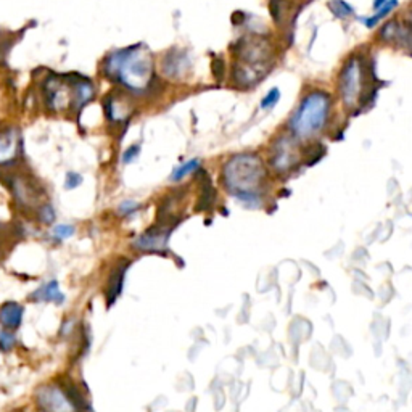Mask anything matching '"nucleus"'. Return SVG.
Listing matches in <instances>:
<instances>
[{"label": "nucleus", "instance_id": "nucleus-1", "mask_svg": "<svg viewBox=\"0 0 412 412\" xmlns=\"http://www.w3.org/2000/svg\"><path fill=\"white\" fill-rule=\"evenodd\" d=\"M152 58L143 45L116 50L105 60V73L131 90H143L152 81Z\"/></svg>", "mask_w": 412, "mask_h": 412}, {"label": "nucleus", "instance_id": "nucleus-2", "mask_svg": "<svg viewBox=\"0 0 412 412\" xmlns=\"http://www.w3.org/2000/svg\"><path fill=\"white\" fill-rule=\"evenodd\" d=\"M263 164L251 155H240L224 168V180L227 189L248 206H258V187L264 178Z\"/></svg>", "mask_w": 412, "mask_h": 412}, {"label": "nucleus", "instance_id": "nucleus-3", "mask_svg": "<svg viewBox=\"0 0 412 412\" xmlns=\"http://www.w3.org/2000/svg\"><path fill=\"white\" fill-rule=\"evenodd\" d=\"M330 110V99L324 92H313L301 101L295 116L292 118L290 127L298 137H311L325 126Z\"/></svg>", "mask_w": 412, "mask_h": 412}, {"label": "nucleus", "instance_id": "nucleus-4", "mask_svg": "<svg viewBox=\"0 0 412 412\" xmlns=\"http://www.w3.org/2000/svg\"><path fill=\"white\" fill-rule=\"evenodd\" d=\"M36 404L41 412H79L65 390L58 383L44 385L36 392Z\"/></svg>", "mask_w": 412, "mask_h": 412}, {"label": "nucleus", "instance_id": "nucleus-5", "mask_svg": "<svg viewBox=\"0 0 412 412\" xmlns=\"http://www.w3.org/2000/svg\"><path fill=\"white\" fill-rule=\"evenodd\" d=\"M362 90V65L360 58H351L340 74V92L346 106H353Z\"/></svg>", "mask_w": 412, "mask_h": 412}, {"label": "nucleus", "instance_id": "nucleus-6", "mask_svg": "<svg viewBox=\"0 0 412 412\" xmlns=\"http://www.w3.org/2000/svg\"><path fill=\"white\" fill-rule=\"evenodd\" d=\"M127 267H129V263H127V261H121V263H118L110 272L108 280H106V285H105V298H106V306L108 308L113 306V303H116V299L121 295Z\"/></svg>", "mask_w": 412, "mask_h": 412}, {"label": "nucleus", "instance_id": "nucleus-7", "mask_svg": "<svg viewBox=\"0 0 412 412\" xmlns=\"http://www.w3.org/2000/svg\"><path fill=\"white\" fill-rule=\"evenodd\" d=\"M169 237V231L166 229H150L143 235H141L136 242H134V247L141 251H158L164 248L166 242H168Z\"/></svg>", "mask_w": 412, "mask_h": 412}, {"label": "nucleus", "instance_id": "nucleus-8", "mask_svg": "<svg viewBox=\"0 0 412 412\" xmlns=\"http://www.w3.org/2000/svg\"><path fill=\"white\" fill-rule=\"evenodd\" d=\"M24 309L17 301H5L0 306V325L5 330H17L23 322Z\"/></svg>", "mask_w": 412, "mask_h": 412}, {"label": "nucleus", "instance_id": "nucleus-9", "mask_svg": "<svg viewBox=\"0 0 412 412\" xmlns=\"http://www.w3.org/2000/svg\"><path fill=\"white\" fill-rule=\"evenodd\" d=\"M297 162V153L293 150V145L285 138L277 143L276 148V155L272 157V164H274L276 169L279 171H285L288 168H292L293 164Z\"/></svg>", "mask_w": 412, "mask_h": 412}, {"label": "nucleus", "instance_id": "nucleus-10", "mask_svg": "<svg viewBox=\"0 0 412 412\" xmlns=\"http://www.w3.org/2000/svg\"><path fill=\"white\" fill-rule=\"evenodd\" d=\"M29 301H50L55 304H62L65 301V295L60 292V287H58L57 280H50L44 283V285L37 288L29 295Z\"/></svg>", "mask_w": 412, "mask_h": 412}, {"label": "nucleus", "instance_id": "nucleus-11", "mask_svg": "<svg viewBox=\"0 0 412 412\" xmlns=\"http://www.w3.org/2000/svg\"><path fill=\"white\" fill-rule=\"evenodd\" d=\"M18 152V136L15 129L0 132V164L12 162Z\"/></svg>", "mask_w": 412, "mask_h": 412}, {"label": "nucleus", "instance_id": "nucleus-12", "mask_svg": "<svg viewBox=\"0 0 412 412\" xmlns=\"http://www.w3.org/2000/svg\"><path fill=\"white\" fill-rule=\"evenodd\" d=\"M12 194L17 198V201L24 206H31L37 201L36 200V189L23 178H13L12 179Z\"/></svg>", "mask_w": 412, "mask_h": 412}, {"label": "nucleus", "instance_id": "nucleus-13", "mask_svg": "<svg viewBox=\"0 0 412 412\" xmlns=\"http://www.w3.org/2000/svg\"><path fill=\"white\" fill-rule=\"evenodd\" d=\"M95 94V89H94V84L87 81V79H83V81L76 83V89H74V106L76 108H81L87 101L92 100Z\"/></svg>", "mask_w": 412, "mask_h": 412}, {"label": "nucleus", "instance_id": "nucleus-14", "mask_svg": "<svg viewBox=\"0 0 412 412\" xmlns=\"http://www.w3.org/2000/svg\"><path fill=\"white\" fill-rule=\"evenodd\" d=\"M185 62V57H180L178 53H171V55H166L164 63H163V69L168 76H178L179 73H182V66L180 63Z\"/></svg>", "mask_w": 412, "mask_h": 412}, {"label": "nucleus", "instance_id": "nucleus-15", "mask_svg": "<svg viewBox=\"0 0 412 412\" xmlns=\"http://www.w3.org/2000/svg\"><path fill=\"white\" fill-rule=\"evenodd\" d=\"M396 5H398V0H388V2L385 3L383 7H380V8L377 10V13L374 15V17H371V18H364V20H362V23L366 24L367 28H374V26H376L380 20L387 17V15H388L390 12H392V10L396 8Z\"/></svg>", "mask_w": 412, "mask_h": 412}, {"label": "nucleus", "instance_id": "nucleus-16", "mask_svg": "<svg viewBox=\"0 0 412 412\" xmlns=\"http://www.w3.org/2000/svg\"><path fill=\"white\" fill-rule=\"evenodd\" d=\"M198 166H200V162H198V159H190V162L180 164L179 168L174 171L173 176H171V180H180V179H184L187 174L194 173V171L198 168Z\"/></svg>", "mask_w": 412, "mask_h": 412}, {"label": "nucleus", "instance_id": "nucleus-17", "mask_svg": "<svg viewBox=\"0 0 412 412\" xmlns=\"http://www.w3.org/2000/svg\"><path fill=\"white\" fill-rule=\"evenodd\" d=\"M332 13L339 18H345L348 15L353 13V8L346 2H341V0H332L329 3Z\"/></svg>", "mask_w": 412, "mask_h": 412}, {"label": "nucleus", "instance_id": "nucleus-18", "mask_svg": "<svg viewBox=\"0 0 412 412\" xmlns=\"http://www.w3.org/2000/svg\"><path fill=\"white\" fill-rule=\"evenodd\" d=\"M17 343V336H15L13 332L3 330L0 332V351L7 353L12 350V348Z\"/></svg>", "mask_w": 412, "mask_h": 412}, {"label": "nucleus", "instance_id": "nucleus-19", "mask_svg": "<svg viewBox=\"0 0 412 412\" xmlns=\"http://www.w3.org/2000/svg\"><path fill=\"white\" fill-rule=\"evenodd\" d=\"M279 99H280V90L277 89V87L271 89L269 92H267L266 97L263 100H261V108H263V110L272 108V106H274L277 104V101H279Z\"/></svg>", "mask_w": 412, "mask_h": 412}, {"label": "nucleus", "instance_id": "nucleus-20", "mask_svg": "<svg viewBox=\"0 0 412 412\" xmlns=\"http://www.w3.org/2000/svg\"><path fill=\"white\" fill-rule=\"evenodd\" d=\"M37 216H39L41 222L52 224L53 219H55V211H53V208L50 205H44L42 208H39V211H37Z\"/></svg>", "mask_w": 412, "mask_h": 412}, {"label": "nucleus", "instance_id": "nucleus-21", "mask_svg": "<svg viewBox=\"0 0 412 412\" xmlns=\"http://www.w3.org/2000/svg\"><path fill=\"white\" fill-rule=\"evenodd\" d=\"M73 234H74V227L69 226V224H60V226L53 229V235H55L58 240H66L71 237Z\"/></svg>", "mask_w": 412, "mask_h": 412}, {"label": "nucleus", "instance_id": "nucleus-22", "mask_svg": "<svg viewBox=\"0 0 412 412\" xmlns=\"http://www.w3.org/2000/svg\"><path fill=\"white\" fill-rule=\"evenodd\" d=\"M396 31H398V23H395V21H390L388 24H385L382 33H380V37H382L383 41L393 42L395 37H396Z\"/></svg>", "mask_w": 412, "mask_h": 412}, {"label": "nucleus", "instance_id": "nucleus-23", "mask_svg": "<svg viewBox=\"0 0 412 412\" xmlns=\"http://www.w3.org/2000/svg\"><path fill=\"white\" fill-rule=\"evenodd\" d=\"M138 210V203L134 201V200H126L122 201L120 208H118V211H120L121 216H129L132 213H136Z\"/></svg>", "mask_w": 412, "mask_h": 412}, {"label": "nucleus", "instance_id": "nucleus-24", "mask_svg": "<svg viewBox=\"0 0 412 412\" xmlns=\"http://www.w3.org/2000/svg\"><path fill=\"white\" fill-rule=\"evenodd\" d=\"M83 182V178L79 174H76V173H68L66 174V179H65V185H66V189H76V187L81 184Z\"/></svg>", "mask_w": 412, "mask_h": 412}, {"label": "nucleus", "instance_id": "nucleus-25", "mask_svg": "<svg viewBox=\"0 0 412 412\" xmlns=\"http://www.w3.org/2000/svg\"><path fill=\"white\" fill-rule=\"evenodd\" d=\"M138 153H141V147L138 145H134L129 150H126V153L122 155V163H132L138 157Z\"/></svg>", "mask_w": 412, "mask_h": 412}, {"label": "nucleus", "instance_id": "nucleus-26", "mask_svg": "<svg viewBox=\"0 0 412 412\" xmlns=\"http://www.w3.org/2000/svg\"><path fill=\"white\" fill-rule=\"evenodd\" d=\"M73 329H74V320H73V319L63 320V325H62L60 335H62V336H68V335L73 332Z\"/></svg>", "mask_w": 412, "mask_h": 412}, {"label": "nucleus", "instance_id": "nucleus-27", "mask_svg": "<svg viewBox=\"0 0 412 412\" xmlns=\"http://www.w3.org/2000/svg\"><path fill=\"white\" fill-rule=\"evenodd\" d=\"M213 69H215V74L218 76V79L221 78V73H222V71H221V69H222V62H221V60H216L215 65H213Z\"/></svg>", "mask_w": 412, "mask_h": 412}, {"label": "nucleus", "instance_id": "nucleus-28", "mask_svg": "<svg viewBox=\"0 0 412 412\" xmlns=\"http://www.w3.org/2000/svg\"><path fill=\"white\" fill-rule=\"evenodd\" d=\"M385 3H387V0H376V2H374V8L378 10L380 7H383Z\"/></svg>", "mask_w": 412, "mask_h": 412}]
</instances>
